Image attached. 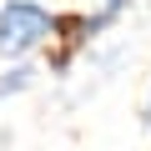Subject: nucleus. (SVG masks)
I'll use <instances>...</instances> for the list:
<instances>
[{"label": "nucleus", "mask_w": 151, "mask_h": 151, "mask_svg": "<svg viewBox=\"0 0 151 151\" xmlns=\"http://www.w3.org/2000/svg\"><path fill=\"white\" fill-rule=\"evenodd\" d=\"M146 126H151V116H146Z\"/></svg>", "instance_id": "obj_4"}, {"label": "nucleus", "mask_w": 151, "mask_h": 151, "mask_svg": "<svg viewBox=\"0 0 151 151\" xmlns=\"http://www.w3.org/2000/svg\"><path fill=\"white\" fill-rule=\"evenodd\" d=\"M146 116H151V91H146V101H141V121H146Z\"/></svg>", "instance_id": "obj_3"}, {"label": "nucleus", "mask_w": 151, "mask_h": 151, "mask_svg": "<svg viewBox=\"0 0 151 151\" xmlns=\"http://www.w3.org/2000/svg\"><path fill=\"white\" fill-rule=\"evenodd\" d=\"M60 10L40 0H5L0 5V60H30L55 40Z\"/></svg>", "instance_id": "obj_1"}, {"label": "nucleus", "mask_w": 151, "mask_h": 151, "mask_svg": "<svg viewBox=\"0 0 151 151\" xmlns=\"http://www.w3.org/2000/svg\"><path fill=\"white\" fill-rule=\"evenodd\" d=\"M35 81H40V65H35V55H30V60H5V65H0V101H15V96H25Z\"/></svg>", "instance_id": "obj_2"}]
</instances>
